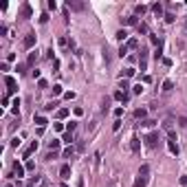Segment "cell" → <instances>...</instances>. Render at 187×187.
Returning a JSON list of instances; mask_svg holds the SVG:
<instances>
[{
	"mask_svg": "<svg viewBox=\"0 0 187 187\" xmlns=\"http://www.w3.org/2000/svg\"><path fill=\"white\" fill-rule=\"evenodd\" d=\"M64 141H66V143H73V141H75V134H73V132H66V134H64Z\"/></svg>",
	"mask_w": 187,
	"mask_h": 187,
	"instance_id": "cell-26",
	"label": "cell"
},
{
	"mask_svg": "<svg viewBox=\"0 0 187 187\" xmlns=\"http://www.w3.org/2000/svg\"><path fill=\"white\" fill-rule=\"evenodd\" d=\"M55 156H57V152H49V154H46V161H51V158H55Z\"/></svg>",
	"mask_w": 187,
	"mask_h": 187,
	"instance_id": "cell-41",
	"label": "cell"
},
{
	"mask_svg": "<svg viewBox=\"0 0 187 187\" xmlns=\"http://www.w3.org/2000/svg\"><path fill=\"white\" fill-rule=\"evenodd\" d=\"M154 123H156V121H152V119H145V121H141V126H145V128H152Z\"/></svg>",
	"mask_w": 187,
	"mask_h": 187,
	"instance_id": "cell-28",
	"label": "cell"
},
{
	"mask_svg": "<svg viewBox=\"0 0 187 187\" xmlns=\"http://www.w3.org/2000/svg\"><path fill=\"white\" fill-rule=\"evenodd\" d=\"M172 88H174V84L169 82V79H165V82H163V93H169Z\"/></svg>",
	"mask_w": 187,
	"mask_h": 187,
	"instance_id": "cell-19",
	"label": "cell"
},
{
	"mask_svg": "<svg viewBox=\"0 0 187 187\" xmlns=\"http://www.w3.org/2000/svg\"><path fill=\"white\" fill-rule=\"evenodd\" d=\"M60 143H62L60 139H53V141H49V150H51V152H55V150L60 148Z\"/></svg>",
	"mask_w": 187,
	"mask_h": 187,
	"instance_id": "cell-16",
	"label": "cell"
},
{
	"mask_svg": "<svg viewBox=\"0 0 187 187\" xmlns=\"http://www.w3.org/2000/svg\"><path fill=\"white\" fill-rule=\"evenodd\" d=\"M27 169H29V172H33V169H35V163H33V161H27V165H24Z\"/></svg>",
	"mask_w": 187,
	"mask_h": 187,
	"instance_id": "cell-30",
	"label": "cell"
},
{
	"mask_svg": "<svg viewBox=\"0 0 187 187\" xmlns=\"http://www.w3.org/2000/svg\"><path fill=\"white\" fill-rule=\"evenodd\" d=\"M35 60H38V53L33 51V53H29V57H27V66H33V64H35Z\"/></svg>",
	"mask_w": 187,
	"mask_h": 187,
	"instance_id": "cell-17",
	"label": "cell"
},
{
	"mask_svg": "<svg viewBox=\"0 0 187 187\" xmlns=\"http://www.w3.org/2000/svg\"><path fill=\"white\" fill-rule=\"evenodd\" d=\"M73 154H75V148H66L64 150V156H73Z\"/></svg>",
	"mask_w": 187,
	"mask_h": 187,
	"instance_id": "cell-31",
	"label": "cell"
},
{
	"mask_svg": "<svg viewBox=\"0 0 187 187\" xmlns=\"http://www.w3.org/2000/svg\"><path fill=\"white\" fill-rule=\"evenodd\" d=\"M31 13H33L31 4H29V2H24V4L20 7V18H31Z\"/></svg>",
	"mask_w": 187,
	"mask_h": 187,
	"instance_id": "cell-6",
	"label": "cell"
},
{
	"mask_svg": "<svg viewBox=\"0 0 187 187\" xmlns=\"http://www.w3.org/2000/svg\"><path fill=\"white\" fill-rule=\"evenodd\" d=\"M145 117H148V110H145V108H137V110H134V119L145 121Z\"/></svg>",
	"mask_w": 187,
	"mask_h": 187,
	"instance_id": "cell-11",
	"label": "cell"
},
{
	"mask_svg": "<svg viewBox=\"0 0 187 187\" xmlns=\"http://www.w3.org/2000/svg\"><path fill=\"white\" fill-rule=\"evenodd\" d=\"M77 187H84V178H79V180H77Z\"/></svg>",
	"mask_w": 187,
	"mask_h": 187,
	"instance_id": "cell-43",
	"label": "cell"
},
{
	"mask_svg": "<svg viewBox=\"0 0 187 187\" xmlns=\"http://www.w3.org/2000/svg\"><path fill=\"white\" fill-rule=\"evenodd\" d=\"M121 115H123V108H115V117L119 119V117H121Z\"/></svg>",
	"mask_w": 187,
	"mask_h": 187,
	"instance_id": "cell-38",
	"label": "cell"
},
{
	"mask_svg": "<svg viewBox=\"0 0 187 187\" xmlns=\"http://www.w3.org/2000/svg\"><path fill=\"white\" fill-rule=\"evenodd\" d=\"M64 97H66V99H68V101H71V99H75V93H73V90H71V93H66V95H64Z\"/></svg>",
	"mask_w": 187,
	"mask_h": 187,
	"instance_id": "cell-40",
	"label": "cell"
},
{
	"mask_svg": "<svg viewBox=\"0 0 187 187\" xmlns=\"http://www.w3.org/2000/svg\"><path fill=\"white\" fill-rule=\"evenodd\" d=\"M145 11H148V7H145V4H137V7H134V13H139V15H143Z\"/></svg>",
	"mask_w": 187,
	"mask_h": 187,
	"instance_id": "cell-18",
	"label": "cell"
},
{
	"mask_svg": "<svg viewBox=\"0 0 187 187\" xmlns=\"http://www.w3.org/2000/svg\"><path fill=\"white\" fill-rule=\"evenodd\" d=\"M117 40H121V42H123V40H130V38H128V31H123V29L117 31Z\"/></svg>",
	"mask_w": 187,
	"mask_h": 187,
	"instance_id": "cell-20",
	"label": "cell"
},
{
	"mask_svg": "<svg viewBox=\"0 0 187 187\" xmlns=\"http://www.w3.org/2000/svg\"><path fill=\"white\" fill-rule=\"evenodd\" d=\"M148 180H150V165L143 163L139 167V174H137V180H134L132 187H148Z\"/></svg>",
	"mask_w": 187,
	"mask_h": 187,
	"instance_id": "cell-1",
	"label": "cell"
},
{
	"mask_svg": "<svg viewBox=\"0 0 187 187\" xmlns=\"http://www.w3.org/2000/svg\"><path fill=\"white\" fill-rule=\"evenodd\" d=\"M167 150L172 152L174 156H178V152H180V148H178V143H176V139H167Z\"/></svg>",
	"mask_w": 187,
	"mask_h": 187,
	"instance_id": "cell-5",
	"label": "cell"
},
{
	"mask_svg": "<svg viewBox=\"0 0 187 187\" xmlns=\"http://www.w3.org/2000/svg\"><path fill=\"white\" fill-rule=\"evenodd\" d=\"M53 95H62V86H60V84H55V86H53Z\"/></svg>",
	"mask_w": 187,
	"mask_h": 187,
	"instance_id": "cell-32",
	"label": "cell"
},
{
	"mask_svg": "<svg viewBox=\"0 0 187 187\" xmlns=\"http://www.w3.org/2000/svg\"><path fill=\"white\" fill-rule=\"evenodd\" d=\"M174 20H176V15H174V13H165V22H167V24H172Z\"/></svg>",
	"mask_w": 187,
	"mask_h": 187,
	"instance_id": "cell-27",
	"label": "cell"
},
{
	"mask_svg": "<svg viewBox=\"0 0 187 187\" xmlns=\"http://www.w3.org/2000/svg\"><path fill=\"white\" fill-rule=\"evenodd\" d=\"M180 185H183V187H187V176H180Z\"/></svg>",
	"mask_w": 187,
	"mask_h": 187,
	"instance_id": "cell-42",
	"label": "cell"
},
{
	"mask_svg": "<svg viewBox=\"0 0 187 187\" xmlns=\"http://www.w3.org/2000/svg\"><path fill=\"white\" fill-rule=\"evenodd\" d=\"M130 148H132L134 154H137V152L141 150V139H139V137H132V143H130Z\"/></svg>",
	"mask_w": 187,
	"mask_h": 187,
	"instance_id": "cell-13",
	"label": "cell"
},
{
	"mask_svg": "<svg viewBox=\"0 0 187 187\" xmlns=\"http://www.w3.org/2000/svg\"><path fill=\"white\" fill-rule=\"evenodd\" d=\"M121 22H123V24H137V18L130 15V18H121Z\"/></svg>",
	"mask_w": 187,
	"mask_h": 187,
	"instance_id": "cell-23",
	"label": "cell"
},
{
	"mask_svg": "<svg viewBox=\"0 0 187 187\" xmlns=\"http://www.w3.org/2000/svg\"><path fill=\"white\" fill-rule=\"evenodd\" d=\"M132 75H134V68H126V71L121 73V79H123V77H126V79H130Z\"/></svg>",
	"mask_w": 187,
	"mask_h": 187,
	"instance_id": "cell-22",
	"label": "cell"
},
{
	"mask_svg": "<svg viewBox=\"0 0 187 187\" xmlns=\"http://www.w3.org/2000/svg\"><path fill=\"white\" fill-rule=\"evenodd\" d=\"M60 187H68V185H60Z\"/></svg>",
	"mask_w": 187,
	"mask_h": 187,
	"instance_id": "cell-44",
	"label": "cell"
},
{
	"mask_svg": "<svg viewBox=\"0 0 187 187\" xmlns=\"http://www.w3.org/2000/svg\"><path fill=\"white\" fill-rule=\"evenodd\" d=\"M145 143H148V148H156L158 145V132H150L145 137Z\"/></svg>",
	"mask_w": 187,
	"mask_h": 187,
	"instance_id": "cell-2",
	"label": "cell"
},
{
	"mask_svg": "<svg viewBox=\"0 0 187 187\" xmlns=\"http://www.w3.org/2000/svg\"><path fill=\"white\" fill-rule=\"evenodd\" d=\"M117 101H128V97H130V93H123V90H115V95H112Z\"/></svg>",
	"mask_w": 187,
	"mask_h": 187,
	"instance_id": "cell-10",
	"label": "cell"
},
{
	"mask_svg": "<svg viewBox=\"0 0 187 187\" xmlns=\"http://www.w3.org/2000/svg\"><path fill=\"white\" fill-rule=\"evenodd\" d=\"M68 117V108H60L57 110V119H66Z\"/></svg>",
	"mask_w": 187,
	"mask_h": 187,
	"instance_id": "cell-21",
	"label": "cell"
},
{
	"mask_svg": "<svg viewBox=\"0 0 187 187\" xmlns=\"http://www.w3.org/2000/svg\"><path fill=\"white\" fill-rule=\"evenodd\" d=\"M24 172H27V167H24V165H20V163L15 161V163H13V174L20 178V176H24Z\"/></svg>",
	"mask_w": 187,
	"mask_h": 187,
	"instance_id": "cell-9",
	"label": "cell"
},
{
	"mask_svg": "<svg viewBox=\"0 0 187 187\" xmlns=\"http://www.w3.org/2000/svg\"><path fill=\"white\" fill-rule=\"evenodd\" d=\"M75 130H77V121H71L68 126H66V132H73V134H75Z\"/></svg>",
	"mask_w": 187,
	"mask_h": 187,
	"instance_id": "cell-25",
	"label": "cell"
},
{
	"mask_svg": "<svg viewBox=\"0 0 187 187\" xmlns=\"http://www.w3.org/2000/svg\"><path fill=\"white\" fill-rule=\"evenodd\" d=\"M152 9H154V11H156V13H158V15H161V11H163V7H161V2H156V4H154V7H152Z\"/></svg>",
	"mask_w": 187,
	"mask_h": 187,
	"instance_id": "cell-36",
	"label": "cell"
},
{
	"mask_svg": "<svg viewBox=\"0 0 187 187\" xmlns=\"http://www.w3.org/2000/svg\"><path fill=\"white\" fill-rule=\"evenodd\" d=\"M35 150H38V141H31V145H29V148L24 150V154H22V156H24V158H29V156H31V154H33Z\"/></svg>",
	"mask_w": 187,
	"mask_h": 187,
	"instance_id": "cell-12",
	"label": "cell"
},
{
	"mask_svg": "<svg viewBox=\"0 0 187 187\" xmlns=\"http://www.w3.org/2000/svg\"><path fill=\"white\" fill-rule=\"evenodd\" d=\"M119 128H121V119H117V121H115V123H112V130H115V132H117V130H119Z\"/></svg>",
	"mask_w": 187,
	"mask_h": 187,
	"instance_id": "cell-35",
	"label": "cell"
},
{
	"mask_svg": "<svg viewBox=\"0 0 187 187\" xmlns=\"http://www.w3.org/2000/svg\"><path fill=\"white\" fill-rule=\"evenodd\" d=\"M68 9H75V11H82V9H84V2H75V0H68Z\"/></svg>",
	"mask_w": 187,
	"mask_h": 187,
	"instance_id": "cell-15",
	"label": "cell"
},
{
	"mask_svg": "<svg viewBox=\"0 0 187 187\" xmlns=\"http://www.w3.org/2000/svg\"><path fill=\"white\" fill-rule=\"evenodd\" d=\"M22 44H24V49H33V46H35V33H27Z\"/></svg>",
	"mask_w": 187,
	"mask_h": 187,
	"instance_id": "cell-3",
	"label": "cell"
},
{
	"mask_svg": "<svg viewBox=\"0 0 187 187\" xmlns=\"http://www.w3.org/2000/svg\"><path fill=\"white\" fill-rule=\"evenodd\" d=\"M29 187H46V180H44V176H33L29 180Z\"/></svg>",
	"mask_w": 187,
	"mask_h": 187,
	"instance_id": "cell-4",
	"label": "cell"
},
{
	"mask_svg": "<svg viewBox=\"0 0 187 187\" xmlns=\"http://www.w3.org/2000/svg\"><path fill=\"white\" fill-rule=\"evenodd\" d=\"M60 176L62 178H68L71 176V165H62L60 167Z\"/></svg>",
	"mask_w": 187,
	"mask_h": 187,
	"instance_id": "cell-14",
	"label": "cell"
},
{
	"mask_svg": "<svg viewBox=\"0 0 187 187\" xmlns=\"http://www.w3.org/2000/svg\"><path fill=\"white\" fill-rule=\"evenodd\" d=\"M139 31H141V33H148V24H143V22H141V24H139ZM148 35H150V33H148Z\"/></svg>",
	"mask_w": 187,
	"mask_h": 187,
	"instance_id": "cell-33",
	"label": "cell"
},
{
	"mask_svg": "<svg viewBox=\"0 0 187 187\" xmlns=\"http://www.w3.org/2000/svg\"><path fill=\"white\" fill-rule=\"evenodd\" d=\"M4 84L9 86V88H7L9 93H15V90H18V84H15V79H13V77H9V75H7V77H4Z\"/></svg>",
	"mask_w": 187,
	"mask_h": 187,
	"instance_id": "cell-7",
	"label": "cell"
},
{
	"mask_svg": "<svg viewBox=\"0 0 187 187\" xmlns=\"http://www.w3.org/2000/svg\"><path fill=\"white\" fill-rule=\"evenodd\" d=\"M55 106H57V104H55V101H51V104H46V106H44V110H46V112H49V110H53V108H55Z\"/></svg>",
	"mask_w": 187,
	"mask_h": 187,
	"instance_id": "cell-34",
	"label": "cell"
},
{
	"mask_svg": "<svg viewBox=\"0 0 187 187\" xmlns=\"http://www.w3.org/2000/svg\"><path fill=\"white\" fill-rule=\"evenodd\" d=\"M35 123H38L40 128H44V126H46V119H44L42 115H38V117H35Z\"/></svg>",
	"mask_w": 187,
	"mask_h": 187,
	"instance_id": "cell-24",
	"label": "cell"
},
{
	"mask_svg": "<svg viewBox=\"0 0 187 187\" xmlns=\"http://www.w3.org/2000/svg\"><path fill=\"white\" fill-rule=\"evenodd\" d=\"M11 145H13V148H18V145H20V139H18V137L11 139Z\"/></svg>",
	"mask_w": 187,
	"mask_h": 187,
	"instance_id": "cell-39",
	"label": "cell"
},
{
	"mask_svg": "<svg viewBox=\"0 0 187 187\" xmlns=\"http://www.w3.org/2000/svg\"><path fill=\"white\" fill-rule=\"evenodd\" d=\"M139 62H141V71H145V68H148V51H145V49H141Z\"/></svg>",
	"mask_w": 187,
	"mask_h": 187,
	"instance_id": "cell-8",
	"label": "cell"
},
{
	"mask_svg": "<svg viewBox=\"0 0 187 187\" xmlns=\"http://www.w3.org/2000/svg\"><path fill=\"white\" fill-rule=\"evenodd\" d=\"M141 90H143V86H141V84H137V86H132V93H134V95H141Z\"/></svg>",
	"mask_w": 187,
	"mask_h": 187,
	"instance_id": "cell-29",
	"label": "cell"
},
{
	"mask_svg": "<svg viewBox=\"0 0 187 187\" xmlns=\"http://www.w3.org/2000/svg\"><path fill=\"white\" fill-rule=\"evenodd\" d=\"M178 123H180L183 128H187V117H180V119H178Z\"/></svg>",
	"mask_w": 187,
	"mask_h": 187,
	"instance_id": "cell-37",
	"label": "cell"
}]
</instances>
